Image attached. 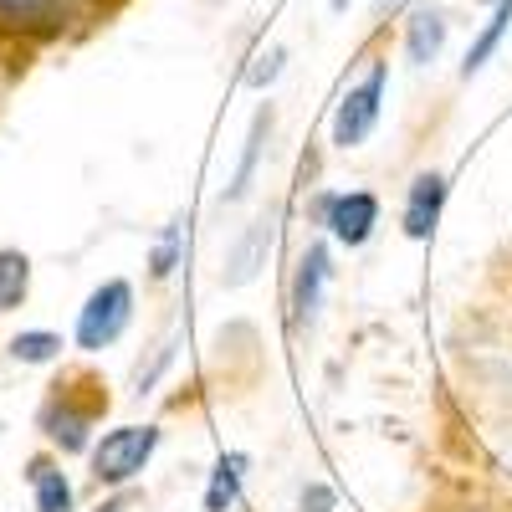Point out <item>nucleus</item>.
<instances>
[{
    "mask_svg": "<svg viewBox=\"0 0 512 512\" xmlns=\"http://www.w3.org/2000/svg\"><path fill=\"white\" fill-rule=\"evenodd\" d=\"M159 446V431L154 425H118V431H108L98 446H93V477L118 487V482H134L149 456Z\"/></svg>",
    "mask_w": 512,
    "mask_h": 512,
    "instance_id": "1",
    "label": "nucleus"
},
{
    "mask_svg": "<svg viewBox=\"0 0 512 512\" xmlns=\"http://www.w3.org/2000/svg\"><path fill=\"white\" fill-rule=\"evenodd\" d=\"M128 318H134V287H128L123 277L103 282L77 313V349H108L128 328Z\"/></svg>",
    "mask_w": 512,
    "mask_h": 512,
    "instance_id": "2",
    "label": "nucleus"
},
{
    "mask_svg": "<svg viewBox=\"0 0 512 512\" xmlns=\"http://www.w3.org/2000/svg\"><path fill=\"white\" fill-rule=\"evenodd\" d=\"M384 77H390V67L369 62V72L344 93V103H338V113H333V144H338V149H359V144L374 134L379 103H384Z\"/></svg>",
    "mask_w": 512,
    "mask_h": 512,
    "instance_id": "3",
    "label": "nucleus"
},
{
    "mask_svg": "<svg viewBox=\"0 0 512 512\" xmlns=\"http://www.w3.org/2000/svg\"><path fill=\"white\" fill-rule=\"evenodd\" d=\"M323 226L333 231V241L344 246H364L379 226V200L369 190H349V195H328L323 200Z\"/></svg>",
    "mask_w": 512,
    "mask_h": 512,
    "instance_id": "4",
    "label": "nucleus"
},
{
    "mask_svg": "<svg viewBox=\"0 0 512 512\" xmlns=\"http://www.w3.org/2000/svg\"><path fill=\"white\" fill-rule=\"evenodd\" d=\"M328 277H333V262H328V246H308L297 256V272H292V323L303 328L318 318L323 308V292H328Z\"/></svg>",
    "mask_w": 512,
    "mask_h": 512,
    "instance_id": "5",
    "label": "nucleus"
},
{
    "mask_svg": "<svg viewBox=\"0 0 512 512\" xmlns=\"http://www.w3.org/2000/svg\"><path fill=\"white\" fill-rule=\"evenodd\" d=\"M272 236H277V221L272 216H256L236 241H231V251H226V287H246L256 272L267 267V251H272Z\"/></svg>",
    "mask_w": 512,
    "mask_h": 512,
    "instance_id": "6",
    "label": "nucleus"
},
{
    "mask_svg": "<svg viewBox=\"0 0 512 512\" xmlns=\"http://www.w3.org/2000/svg\"><path fill=\"white\" fill-rule=\"evenodd\" d=\"M441 205H446V180L441 175H415L410 195H405V236L425 241L441 221Z\"/></svg>",
    "mask_w": 512,
    "mask_h": 512,
    "instance_id": "7",
    "label": "nucleus"
},
{
    "mask_svg": "<svg viewBox=\"0 0 512 512\" xmlns=\"http://www.w3.org/2000/svg\"><path fill=\"white\" fill-rule=\"evenodd\" d=\"M446 31L451 26H446V16L436 6H415L410 21H405V57L415 67H431L441 57V47H446Z\"/></svg>",
    "mask_w": 512,
    "mask_h": 512,
    "instance_id": "8",
    "label": "nucleus"
},
{
    "mask_svg": "<svg viewBox=\"0 0 512 512\" xmlns=\"http://www.w3.org/2000/svg\"><path fill=\"white\" fill-rule=\"evenodd\" d=\"M246 466H251L246 451H226V456L216 461V472H210V487H205V512H231V507H236Z\"/></svg>",
    "mask_w": 512,
    "mask_h": 512,
    "instance_id": "9",
    "label": "nucleus"
},
{
    "mask_svg": "<svg viewBox=\"0 0 512 512\" xmlns=\"http://www.w3.org/2000/svg\"><path fill=\"white\" fill-rule=\"evenodd\" d=\"M507 26H512V0H497L492 6V21L482 26V36L466 47V62H461V77H477L487 62H492V52L502 47V36H507Z\"/></svg>",
    "mask_w": 512,
    "mask_h": 512,
    "instance_id": "10",
    "label": "nucleus"
},
{
    "mask_svg": "<svg viewBox=\"0 0 512 512\" xmlns=\"http://www.w3.org/2000/svg\"><path fill=\"white\" fill-rule=\"evenodd\" d=\"M26 477H31V487H36V512H72V487H67V477L57 472L52 461H31L26 466Z\"/></svg>",
    "mask_w": 512,
    "mask_h": 512,
    "instance_id": "11",
    "label": "nucleus"
},
{
    "mask_svg": "<svg viewBox=\"0 0 512 512\" xmlns=\"http://www.w3.org/2000/svg\"><path fill=\"white\" fill-rule=\"evenodd\" d=\"M267 134H272V108H262V113L251 118V134H246V149H241V164H236V180H231L226 200H241V195L251 190V175H256V159H262Z\"/></svg>",
    "mask_w": 512,
    "mask_h": 512,
    "instance_id": "12",
    "label": "nucleus"
},
{
    "mask_svg": "<svg viewBox=\"0 0 512 512\" xmlns=\"http://www.w3.org/2000/svg\"><path fill=\"white\" fill-rule=\"evenodd\" d=\"M41 425H47V436L62 451H82V446H88V415L72 410V405H52L47 415H41Z\"/></svg>",
    "mask_w": 512,
    "mask_h": 512,
    "instance_id": "13",
    "label": "nucleus"
},
{
    "mask_svg": "<svg viewBox=\"0 0 512 512\" xmlns=\"http://www.w3.org/2000/svg\"><path fill=\"white\" fill-rule=\"evenodd\" d=\"M31 287V262L21 251H0V308H21Z\"/></svg>",
    "mask_w": 512,
    "mask_h": 512,
    "instance_id": "14",
    "label": "nucleus"
},
{
    "mask_svg": "<svg viewBox=\"0 0 512 512\" xmlns=\"http://www.w3.org/2000/svg\"><path fill=\"white\" fill-rule=\"evenodd\" d=\"M180 256H185V221H169L159 231V241H154V256H149L154 277H169V272L180 267Z\"/></svg>",
    "mask_w": 512,
    "mask_h": 512,
    "instance_id": "15",
    "label": "nucleus"
},
{
    "mask_svg": "<svg viewBox=\"0 0 512 512\" xmlns=\"http://www.w3.org/2000/svg\"><path fill=\"white\" fill-rule=\"evenodd\" d=\"M57 349H62V338H57V333H47V328H36V333H16V338H11V354H16L21 364H47V359H57Z\"/></svg>",
    "mask_w": 512,
    "mask_h": 512,
    "instance_id": "16",
    "label": "nucleus"
},
{
    "mask_svg": "<svg viewBox=\"0 0 512 512\" xmlns=\"http://www.w3.org/2000/svg\"><path fill=\"white\" fill-rule=\"evenodd\" d=\"M256 62H262V67H251V72H246V82H251V88H267V82H277V72H282L287 52H282V47H272L267 57H256Z\"/></svg>",
    "mask_w": 512,
    "mask_h": 512,
    "instance_id": "17",
    "label": "nucleus"
},
{
    "mask_svg": "<svg viewBox=\"0 0 512 512\" xmlns=\"http://www.w3.org/2000/svg\"><path fill=\"white\" fill-rule=\"evenodd\" d=\"M303 512H333V492H328L323 482L303 487Z\"/></svg>",
    "mask_w": 512,
    "mask_h": 512,
    "instance_id": "18",
    "label": "nucleus"
},
{
    "mask_svg": "<svg viewBox=\"0 0 512 512\" xmlns=\"http://www.w3.org/2000/svg\"><path fill=\"white\" fill-rule=\"evenodd\" d=\"M328 6H333L338 16H344V11H349V0H328Z\"/></svg>",
    "mask_w": 512,
    "mask_h": 512,
    "instance_id": "19",
    "label": "nucleus"
},
{
    "mask_svg": "<svg viewBox=\"0 0 512 512\" xmlns=\"http://www.w3.org/2000/svg\"><path fill=\"white\" fill-rule=\"evenodd\" d=\"M103 512H123V497H113V502H108V507H103Z\"/></svg>",
    "mask_w": 512,
    "mask_h": 512,
    "instance_id": "20",
    "label": "nucleus"
},
{
    "mask_svg": "<svg viewBox=\"0 0 512 512\" xmlns=\"http://www.w3.org/2000/svg\"><path fill=\"white\" fill-rule=\"evenodd\" d=\"M6 6H21V0H6Z\"/></svg>",
    "mask_w": 512,
    "mask_h": 512,
    "instance_id": "21",
    "label": "nucleus"
},
{
    "mask_svg": "<svg viewBox=\"0 0 512 512\" xmlns=\"http://www.w3.org/2000/svg\"><path fill=\"white\" fill-rule=\"evenodd\" d=\"M379 6H390V0H379Z\"/></svg>",
    "mask_w": 512,
    "mask_h": 512,
    "instance_id": "22",
    "label": "nucleus"
}]
</instances>
